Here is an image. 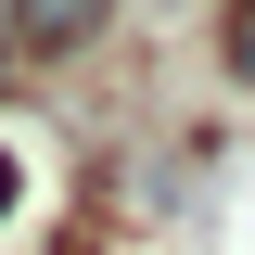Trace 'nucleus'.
Segmentation results:
<instances>
[{
    "mask_svg": "<svg viewBox=\"0 0 255 255\" xmlns=\"http://www.w3.org/2000/svg\"><path fill=\"white\" fill-rule=\"evenodd\" d=\"M102 13H115V0H13L0 26H13V51H38V64H64L77 38H102Z\"/></svg>",
    "mask_w": 255,
    "mask_h": 255,
    "instance_id": "1",
    "label": "nucleus"
},
{
    "mask_svg": "<svg viewBox=\"0 0 255 255\" xmlns=\"http://www.w3.org/2000/svg\"><path fill=\"white\" fill-rule=\"evenodd\" d=\"M0 217H13V153H0Z\"/></svg>",
    "mask_w": 255,
    "mask_h": 255,
    "instance_id": "3",
    "label": "nucleus"
},
{
    "mask_svg": "<svg viewBox=\"0 0 255 255\" xmlns=\"http://www.w3.org/2000/svg\"><path fill=\"white\" fill-rule=\"evenodd\" d=\"M230 64L255 77V0H230Z\"/></svg>",
    "mask_w": 255,
    "mask_h": 255,
    "instance_id": "2",
    "label": "nucleus"
},
{
    "mask_svg": "<svg viewBox=\"0 0 255 255\" xmlns=\"http://www.w3.org/2000/svg\"><path fill=\"white\" fill-rule=\"evenodd\" d=\"M0 51H13V26H0Z\"/></svg>",
    "mask_w": 255,
    "mask_h": 255,
    "instance_id": "4",
    "label": "nucleus"
}]
</instances>
